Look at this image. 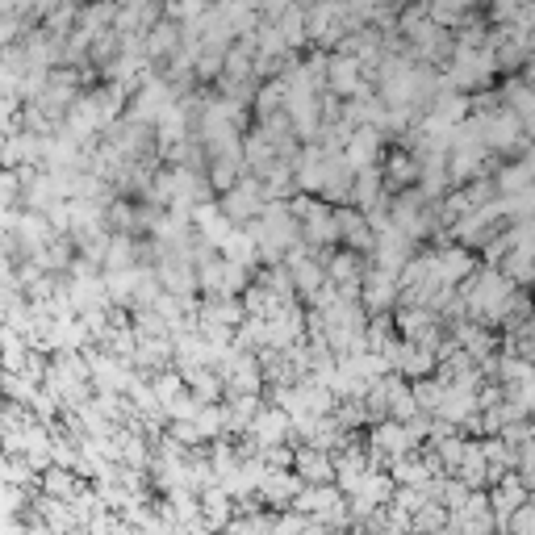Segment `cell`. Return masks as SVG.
Returning <instances> with one entry per match:
<instances>
[{
  "label": "cell",
  "mask_w": 535,
  "mask_h": 535,
  "mask_svg": "<svg viewBox=\"0 0 535 535\" xmlns=\"http://www.w3.org/2000/svg\"><path fill=\"white\" fill-rule=\"evenodd\" d=\"M485 498H490V510H494V519H498V531H502L506 519L515 515V510L531 498V490L519 481V473H506L498 485H490V490H485Z\"/></svg>",
  "instance_id": "obj_1"
},
{
  "label": "cell",
  "mask_w": 535,
  "mask_h": 535,
  "mask_svg": "<svg viewBox=\"0 0 535 535\" xmlns=\"http://www.w3.org/2000/svg\"><path fill=\"white\" fill-rule=\"evenodd\" d=\"M418 176H423V164H418V155H410V151H393L381 180L389 184V189H414Z\"/></svg>",
  "instance_id": "obj_2"
},
{
  "label": "cell",
  "mask_w": 535,
  "mask_h": 535,
  "mask_svg": "<svg viewBox=\"0 0 535 535\" xmlns=\"http://www.w3.org/2000/svg\"><path fill=\"white\" fill-rule=\"evenodd\" d=\"M515 473H519V481L527 485V490L535 494V439H527L523 448H515Z\"/></svg>",
  "instance_id": "obj_3"
},
{
  "label": "cell",
  "mask_w": 535,
  "mask_h": 535,
  "mask_svg": "<svg viewBox=\"0 0 535 535\" xmlns=\"http://www.w3.org/2000/svg\"><path fill=\"white\" fill-rule=\"evenodd\" d=\"M502 535H535V506H531V498H527V502L515 510V515L506 519Z\"/></svg>",
  "instance_id": "obj_4"
},
{
  "label": "cell",
  "mask_w": 535,
  "mask_h": 535,
  "mask_svg": "<svg viewBox=\"0 0 535 535\" xmlns=\"http://www.w3.org/2000/svg\"><path fill=\"white\" fill-rule=\"evenodd\" d=\"M523 134H527V143L535 147V113H531V118H523Z\"/></svg>",
  "instance_id": "obj_5"
},
{
  "label": "cell",
  "mask_w": 535,
  "mask_h": 535,
  "mask_svg": "<svg viewBox=\"0 0 535 535\" xmlns=\"http://www.w3.org/2000/svg\"><path fill=\"white\" fill-rule=\"evenodd\" d=\"M431 535H456V531H452V527H439V531H431Z\"/></svg>",
  "instance_id": "obj_6"
},
{
  "label": "cell",
  "mask_w": 535,
  "mask_h": 535,
  "mask_svg": "<svg viewBox=\"0 0 535 535\" xmlns=\"http://www.w3.org/2000/svg\"><path fill=\"white\" fill-rule=\"evenodd\" d=\"M531 506H535V494H531Z\"/></svg>",
  "instance_id": "obj_7"
}]
</instances>
